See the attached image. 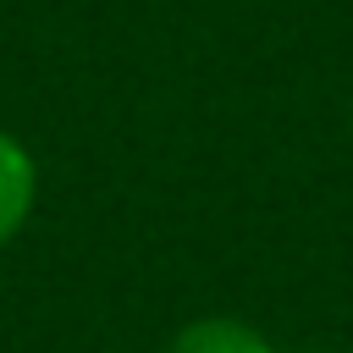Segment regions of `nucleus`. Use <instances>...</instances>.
Here are the masks:
<instances>
[{
  "label": "nucleus",
  "instance_id": "obj_1",
  "mask_svg": "<svg viewBox=\"0 0 353 353\" xmlns=\"http://www.w3.org/2000/svg\"><path fill=\"white\" fill-rule=\"evenodd\" d=\"M33 210H39V160L11 127H0V248L22 237Z\"/></svg>",
  "mask_w": 353,
  "mask_h": 353
},
{
  "label": "nucleus",
  "instance_id": "obj_2",
  "mask_svg": "<svg viewBox=\"0 0 353 353\" xmlns=\"http://www.w3.org/2000/svg\"><path fill=\"white\" fill-rule=\"evenodd\" d=\"M165 353H281V347L237 314H199L171 336Z\"/></svg>",
  "mask_w": 353,
  "mask_h": 353
},
{
  "label": "nucleus",
  "instance_id": "obj_3",
  "mask_svg": "<svg viewBox=\"0 0 353 353\" xmlns=\"http://www.w3.org/2000/svg\"><path fill=\"white\" fill-rule=\"evenodd\" d=\"M347 138H353V105H347Z\"/></svg>",
  "mask_w": 353,
  "mask_h": 353
}]
</instances>
